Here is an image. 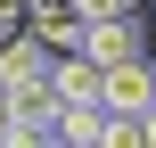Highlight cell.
I'll return each mask as SVG.
<instances>
[{
  "instance_id": "obj_3",
  "label": "cell",
  "mask_w": 156,
  "mask_h": 148,
  "mask_svg": "<svg viewBox=\"0 0 156 148\" xmlns=\"http://www.w3.org/2000/svg\"><path fill=\"white\" fill-rule=\"evenodd\" d=\"M25 82H49V49L16 25V33L0 41V91H25Z\"/></svg>"
},
{
  "instance_id": "obj_6",
  "label": "cell",
  "mask_w": 156,
  "mask_h": 148,
  "mask_svg": "<svg viewBox=\"0 0 156 148\" xmlns=\"http://www.w3.org/2000/svg\"><path fill=\"white\" fill-rule=\"evenodd\" d=\"M66 8H74L82 25H99V16H115V8H140V0H66Z\"/></svg>"
},
{
  "instance_id": "obj_9",
  "label": "cell",
  "mask_w": 156,
  "mask_h": 148,
  "mask_svg": "<svg viewBox=\"0 0 156 148\" xmlns=\"http://www.w3.org/2000/svg\"><path fill=\"white\" fill-rule=\"evenodd\" d=\"M148 148H156V107H148Z\"/></svg>"
},
{
  "instance_id": "obj_8",
  "label": "cell",
  "mask_w": 156,
  "mask_h": 148,
  "mask_svg": "<svg viewBox=\"0 0 156 148\" xmlns=\"http://www.w3.org/2000/svg\"><path fill=\"white\" fill-rule=\"evenodd\" d=\"M148 49H156V0H148Z\"/></svg>"
},
{
  "instance_id": "obj_7",
  "label": "cell",
  "mask_w": 156,
  "mask_h": 148,
  "mask_svg": "<svg viewBox=\"0 0 156 148\" xmlns=\"http://www.w3.org/2000/svg\"><path fill=\"white\" fill-rule=\"evenodd\" d=\"M16 140V107H8V91H0V148Z\"/></svg>"
},
{
  "instance_id": "obj_5",
  "label": "cell",
  "mask_w": 156,
  "mask_h": 148,
  "mask_svg": "<svg viewBox=\"0 0 156 148\" xmlns=\"http://www.w3.org/2000/svg\"><path fill=\"white\" fill-rule=\"evenodd\" d=\"M49 91L58 99H99V58L90 49H58L49 58Z\"/></svg>"
},
{
  "instance_id": "obj_1",
  "label": "cell",
  "mask_w": 156,
  "mask_h": 148,
  "mask_svg": "<svg viewBox=\"0 0 156 148\" xmlns=\"http://www.w3.org/2000/svg\"><path fill=\"white\" fill-rule=\"evenodd\" d=\"M99 107H107V115H148V107H156V66H148V58L99 66Z\"/></svg>"
},
{
  "instance_id": "obj_4",
  "label": "cell",
  "mask_w": 156,
  "mask_h": 148,
  "mask_svg": "<svg viewBox=\"0 0 156 148\" xmlns=\"http://www.w3.org/2000/svg\"><path fill=\"white\" fill-rule=\"evenodd\" d=\"M58 140L66 148H107V107L99 99H58Z\"/></svg>"
},
{
  "instance_id": "obj_2",
  "label": "cell",
  "mask_w": 156,
  "mask_h": 148,
  "mask_svg": "<svg viewBox=\"0 0 156 148\" xmlns=\"http://www.w3.org/2000/svg\"><path fill=\"white\" fill-rule=\"evenodd\" d=\"M82 49H90L99 66H123V58H148V25H140L132 8H115V16L82 25Z\"/></svg>"
}]
</instances>
